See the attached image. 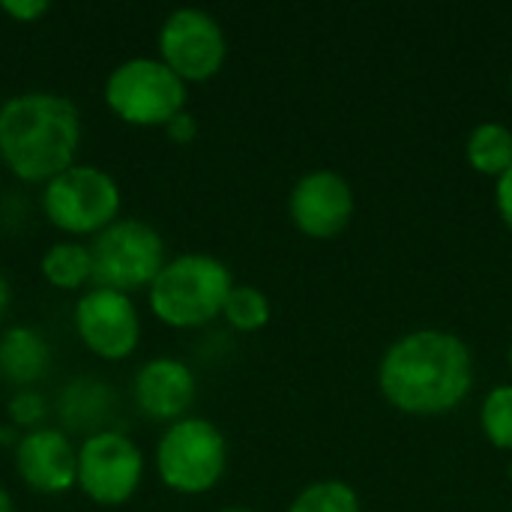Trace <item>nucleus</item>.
I'll use <instances>...</instances> for the list:
<instances>
[{"label": "nucleus", "mask_w": 512, "mask_h": 512, "mask_svg": "<svg viewBox=\"0 0 512 512\" xmlns=\"http://www.w3.org/2000/svg\"><path fill=\"white\" fill-rule=\"evenodd\" d=\"M474 387V357L462 336L423 327L399 336L378 363V390L408 417L456 411Z\"/></svg>", "instance_id": "obj_1"}, {"label": "nucleus", "mask_w": 512, "mask_h": 512, "mask_svg": "<svg viewBox=\"0 0 512 512\" xmlns=\"http://www.w3.org/2000/svg\"><path fill=\"white\" fill-rule=\"evenodd\" d=\"M81 117L60 93H18L0 105V159L24 183H48L75 165Z\"/></svg>", "instance_id": "obj_2"}, {"label": "nucleus", "mask_w": 512, "mask_h": 512, "mask_svg": "<svg viewBox=\"0 0 512 512\" xmlns=\"http://www.w3.org/2000/svg\"><path fill=\"white\" fill-rule=\"evenodd\" d=\"M231 288L234 276L225 261L204 252H189L171 258L159 270L147 288V300L162 324L192 330L222 315Z\"/></svg>", "instance_id": "obj_3"}, {"label": "nucleus", "mask_w": 512, "mask_h": 512, "mask_svg": "<svg viewBox=\"0 0 512 512\" xmlns=\"http://www.w3.org/2000/svg\"><path fill=\"white\" fill-rule=\"evenodd\" d=\"M228 468V441L204 417H183L156 444L159 480L180 495H204L219 486Z\"/></svg>", "instance_id": "obj_4"}, {"label": "nucleus", "mask_w": 512, "mask_h": 512, "mask_svg": "<svg viewBox=\"0 0 512 512\" xmlns=\"http://www.w3.org/2000/svg\"><path fill=\"white\" fill-rule=\"evenodd\" d=\"M93 285L132 294L150 288L165 261L162 234L141 219H117L90 243Z\"/></svg>", "instance_id": "obj_5"}, {"label": "nucleus", "mask_w": 512, "mask_h": 512, "mask_svg": "<svg viewBox=\"0 0 512 512\" xmlns=\"http://www.w3.org/2000/svg\"><path fill=\"white\" fill-rule=\"evenodd\" d=\"M105 102L129 126H168L186 111V81L159 57H132L111 69Z\"/></svg>", "instance_id": "obj_6"}, {"label": "nucleus", "mask_w": 512, "mask_h": 512, "mask_svg": "<svg viewBox=\"0 0 512 512\" xmlns=\"http://www.w3.org/2000/svg\"><path fill=\"white\" fill-rule=\"evenodd\" d=\"M42 210L66 234H99L120 213L117 180L96 165H72L45 183Z\"/></svg>", "instance_id": "obj_7"}, {"label": "nucleus", "mask_w": 512, "mask_h": 512, "mask_svg": "<svg viewBox=\"0 0 512 512\" xmlns=\"http://www.w3.org/2000/svg\"><path fill=\"white\" fill-rule=\"evenodd\" d=\"M144 480V456L138 444L114 429L87 435L78 450V489L99 507L132 501Z\"/></svg>", "instance_id": "obj_8"}, {"label": "nucleus", "mask_w": 512, "mask_h": 512, "mask_svg": "<svg viewBox=\"0 0 512 512\" xmlns=\"http://www.w3.org/2000/svg\"><path fill=\"white\" fill-rule=\"evenodd\" d=\"M228 57L222 24L204 9H174L159 30V60L186 84L210 81Z\"/></svg>", "instance_id": "obj_9"}, {"label": "nucleus", "mask_w": 512, "mask_h": 512, "mask_svg": "<svg viewBox=\"0 0 512 512\" xmlns=\"http://www.w3.org/2000/svg\"><path fill=\"white\" fill-rule=\"evenodd\" d=\"M75 330L87 351L102 360H126L141 342V318L129 294L90 288L75 303Z\"/></svg>", "instance_id": "obj_10"}, {"label": "nucleus", "mask_w": 512, "mask_h": 512, "mask_svg": "<svg viewBox=\"0 0 512 512\" xmlns=\"http://www.w3.org/2000/svg\"><path fill=\"white\" fill-rule=\"evenodd\" d=\"M357 201L351 183L330 168L303 174L288 195V216L309 240H333L348 231Z\"/></svg>", "instance_id": "obj_11"}, {"label": "nucleus", "mask_w": 512, "mask_h": 512, "mask_svg": "<svg viewBox=\"0 0 512 512\" xmlns=\"http://www.w3.org/2000/svg\"><path fill=\"white\" fill-rule=\"evenodd\" d=\"M18 477L42 495H60L78 486V450L60 429H33L15 444Z\"/></svg>", "instance_id": "obj_12"}, {"label": "nucleus", "mask_w": 512, "mask_h": 512, "mask_svg": "<svg viewBox=\"0 0 512 512\" xmlns=\"http://www.w3.org/2000/svg\"><path fill=\"white\" fill-rule=\"evenodd\" d=\"M195 393V375L177 357H153L135 375V402L153 420H183Z\"/></svg>", "instance_id": "obj_13"}, {"label": "nucleus", "mask_w": 512, "mask_h": 512, "mask_svg": "<svg viewBox=\"0 0 512 512\" xmlns=\"http://www.w3.org/2000/svg\"><path fill=\"white\" fill-rule=\"evenodd\" d=\"M51 366V348L33 327H9L0 336V378L18 390H33Z\"/></svg>", "instance_id": "obj_14"}, {"label": "nucleus", "mask_w": 512, "mask_h": 512, "mask_svg": "<svg viewBox=\"0 0 512 512\" xmlns=\"http://www.w3.org/2000/svg\"><path fill=\"white\" fill-rule=\"evenodd\" d=\"M468 165L483 177H504L512 168V129L504 123L486 120L471 129L465 144Z\"/></svg>", "instance_id": "obj_15"}, {"label": "nucleus", "mask_w": 512, "mask_h": 512, "mask_svg": "<svg viewBox=\"0 0 512 512\" xmlns=\"http://www.w3.org/2000/svg\"><path fill=\"white\" fill-rule=\"evenodd\" d=\"M39 267H42L45 282L54 285L57 291H78L87 282H93L90 246L75 243V240H60L51 249H45Z\"/></svg>", "instance_id": "obj_16"}, {"label": "nucleus", "mask_w": 512, "mask_h": 512, "mask_svg": "<svg viewBox=\"0 0 512 512\" xmlns=\"http://www.w3.org/2000/svg\"><path fill=\"white\" fill-rule=\"evenodd\" d=\"M270 300L261 288L255 285H234L228 300H225V309H222V318L237 330V333H258L270 324Z\"/></svg>", "instance_id": "obj_17"}, {"label": "nucleus", "mask_w": 512, "mask_h": 512, "mask_svg": "<svg viewBox=\"0 0 512 512\" xmlns=\"http://www.w3.org/2000/svg\"><path fill=\"white\" fill-rule=\"evenodd\" d=\"M288 512H363V504L345 480H318L291 501Z\"/></svg>", "instance_id": "obj_18"}, {"label": "nucleus", "mask_w": 512, "mask_h": 512, "mask_svg": "<svg viewBox=\"0 0 512 512\" xmlns=\"http://www.w3.org/2000/svg\"><path fill=\"white\" fill-rule=\"evenodd\" d=\"M480 429L495 450L512 453V384L495 387L480 408Z\"/></svg>", "instance_id": "obj_19"}, {"label": "nucleus", "mask_w": 512, "mask_h": 512, "mask_svg": "<svg viewBox=\"0 0 512 512\" xmlns=\"http://www.w3.org/2000/svg\"><path fill=\"white\" fill-rule=\"evenodd\" d=\"M60 408H63V420L72 423V426H90L93 420H99L108 408V390L99 384V381H75L63 399H60Z\"/></svg>", "instance_id": "obj_20"}, {"label": "nucleus", "mask_w": 512, "mask_h": 512, "mask_svg": "<svg viewBox=\"0 0 512 512\" xmlns=\"http://www.w3.org/2000/svg\"><path fill=\"white\" fill-rule=\"evenodd\" d=\"M45 417V399L36 390H18L9 402V420L21 429H39Z\"/></svg>", "instance_id": "obj_21"}, {"label": "nucleus", "mask_w": 512, "mask_h": 512, "mask_svg": "<svg viewBox=\"0 0 512 512\" xmlns=\"http://www.w3.org/2000/svg\"><path fill=\"white\" fill-rule=\"evenodd\" d=\"M0 9L6 15H12L15 21L27 24V21H36L39 15H45L51 9V3L48 0H3Z\"/></svg>", "instance_id": "obj_22"}, {"label": "nucleus", "mask_w": 512, "mask_h": 512, "mask_svg": "<svg viewBox=\"0 0 512 512\" xmlns=\"http://www.w3.org/2000/svg\"><path fill=\"white\" fill-rule=\"evenodd\" d=\"M165 135H168L174 144H192L195 135H198V120H195L189 111H180V114L165 126Z\"/></svg>", "instance_id": "obj_23"}, {"label": "nucleus", "mask_w": 512, "mask_h": 512, "mask_svg": "<svg viewBox=\"0 0 512 512\" xmlns=\"http://www.w3.org/2000/svg\"><path fill=\"white\" fill-rule=\"evenodd\" d=\"M495 207H498L501 222L512 231V168L495 180Z\"/></svg>", "instance_id": "obj_24"}, {"label": "nucleus", "mask_w": 512, "mask_h": 512, "mask_svg": "<svg viewBox=\"0 0 512 512\" xmlns=\"http://www.w3.org/2000/svg\"><path fill=\"white\" fill-rule=\"evenodd\" d=\"M6 309H9V282L0 273V318L6 315Z\"/></svg>", "instance_id": "obj_25"}, {"label": "nucleus", "mask_w": 512, "mask_h": 512, "mask_svg": "<svg viewBox=\"0 0 512 512\" xmlns=\"http://www.w3.org/2000/svg\"><path fill=\"white\" fill-rule=\"evenodd\" d=\"M0 512H15V507H12V498L6 495V489H0Z\"/></svg>", "instance_id": "obj_26"}, {"label": "nucleus", "mask_w": 512, "mask_h": 512, "mask_svg": "<svg viewBox=\"0 0 512 512\" xmlns=\"http://www.w3.org/2000/svg\"><path fill=\"white\" fill-rule=\"evenodd\" d=\"M219 512H258V510H246V507H231V510H219Z\"/></svg>", "instance_id": "obj_27"}, {"label": "nucleus", "mask_w": 512, "mask_h": 512, "mask_svg": "<svg viewBox=\"0 0 512 512\" xmlns=\"http://www.w3.org/2000/svg\"><path fill=\"white\" fill-rule=\"evenodd\" d=\"M507 366H510V369H512V348H510V351H507Z\"/></svg>", "instance_id": "obj_28"}, {"label": "nucleus", "mask_w": 512, "mask_h": 512, "mask_svg": "<svg viewBox=\"0 0 512 512\" xmlns=\"http://www.w3.org/2000/svg\"><path fill=\"white\" fill-rule=\"evenodd\" d=\"M510 90H512V84H510Z\"/></svg>", "instance_id": "obj_29"}, {"label": "nucleus", "mask_w": 512, "mask_h": 512, "mask_svg": "<svg viewBox=\"0 0 512 512\" xmlns=\"http://www.w3.org/2000/svg\"><path fill=\"white\" fill-rule=\"evenodd\" d=\"M510 474H512V468H510Z\"/></svg>", "instance_id": "obj_30"}]
</instances>
